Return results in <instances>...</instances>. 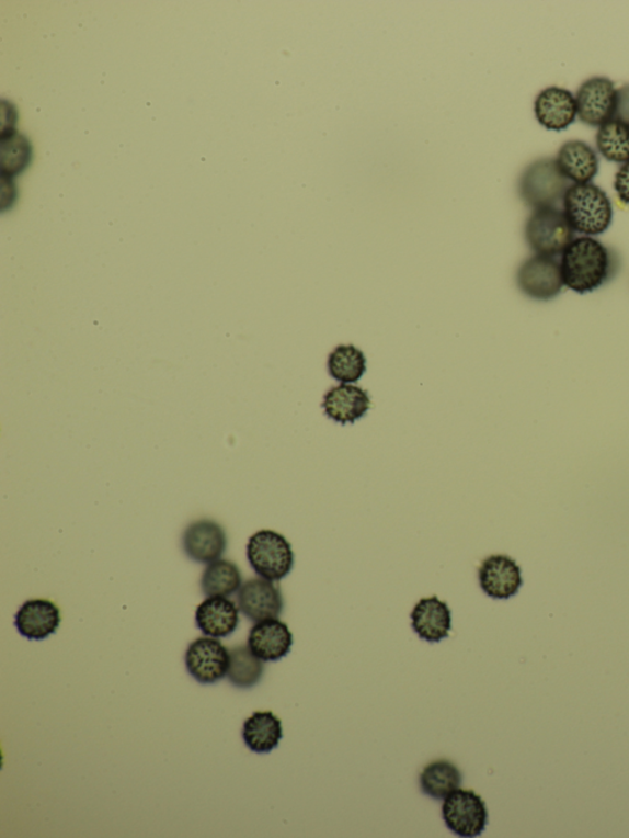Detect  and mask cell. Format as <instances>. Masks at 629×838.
<instances>
[{
  "mask_svg": "<svg viewBox=\"0 0 629 838\" xmlns=\"http://www.w3.org/2000/svg\"><path fill=\"white\" fill-rule=\"evenodd\" d=\"M238 607L249 620L260 622L278 619L284 601L279 588L272 580L253 578L239 589Z\"/></svg>",
  "mask_w": 629,
  "mask_h": 838,
  "instance_id": "obj_11",
  "label": "cell"
},
{
  "mask_svg": "<svg viewBox=\"0 0 629 838\" xmlns=\"http://www.w3.org/2000/svg\"><path fill=\"white\" fill-rule=\"evenodd\" d=\"M328 370L334 381L354 384L367 372V358L357 347L341 344L330 353Z\"/></svg>",
  "mask_w": 629,
  "mask_h": 838,
  "instance_id": "obj_23",
  "label": "cell"
},
{
  "mask_svg": "<svg viewBox=\"0 0 629 838\" xmlns=\"http://www.w3.org/2000/svg\"><path fill=\"white\" fill-rule=\"evenodd\" d=\"M242 738L256 754L275 750L283 738L282 722L272 712H256L243 723Z\"/></svg>",
  "mask_w": 629,
  "mask_h": 838,
  "instance_id": "obj_20",
  "label": "cell"
},
{
  "mask_svg": "<svg viewBox=\"0 0 629 838\" xmlns=\"http://www.w3.org/2000/svg\"><path fill=\"white\" fill-rule=\"evenodd\" d=\"M614 186L618 199L629 206V161L617 171Z\"/></svg>",
  "mask_w": 629,
  "mask_h": 838,
  "instance_id": "obj_27",
  "label": "cell"
},
{
  "mask_svg": "<svg viewBox=\"0 0 629 838\" xmlns=\"http://www.w3.org/2000/svg\"><path fill=\"white\" fill-rule=\"evenodd\" d=\"M462 774L456 766L448 760H438L430 763L421 774V789L424 794L433 800H445L454 791L459 790Z\"/></svg>",
  "mask_w": 629,
  "mask_h": 838,
  "instance_id": "obj_22",
  "label": "cell"
},
{
  "mask_svg": "<svg viewBox=\"0 0 629 838\" xmlns=\"http://www.w3.org/2000/svg\"><path fill=\"white\" fill-rule=\"evenodd\" d=\"M228 679L239 689L255 687L262 679L265 666L263 660L255 656L249 646L231 648Z\"/></svg>",
  "mask_w": 629,
  "mask_h": 838,
  "instance_id": "obj_25",
  "label": "cell"
},
{
  "mask_svg": "<svg viewBox=\"0 0 629 838\" xmlns=\"http://www.w3.org/2000/svg\"><path fill=\"white\" fill-rule=\"evenodd\" d=\"M575 231L564 212L556 207L535 210L525 224V239L536 254L554 258L574 240Z\"/></svg>",
  "mask_w": 629,
  "mask_h": 838,
  "instance_id": "obj_5",
  "label": "cell"
},
{
  "mask_svg": "<svg viewBox=\"0 0 629 838\" xmlns=\"http://www.w3.org/2000/svg\"><path fill=\"white\" fill-rule=\"evenodd\" d=\"M242 577L236 564L228 559L211 562L203 571L201 588L206 597H230L241 588Z\"/></svg>",
  "mask_w": 629,
  "mask_h": 838,
  "instance_id": "obj_21",
  "label": "cell"
},
{
  "mask_svg": "<svg viewBox=\"0 0 629 838\" xmlns=\"http://www.w3.org/2000/svg\"><path fill=\"white\" fill-rule=\"evenodd\" d=\"M248 646L263 661H277L288 656L293 635L287 623L278 619L256 622L249 633Z\"/></svg>",
  "mask_w": 629,
  "mask_h": 838,
  "instance_id": "obj_15",
  "label": "cell"
},
{
  "mask_svg": "<svg viewBox=\"0 0 629 838\" xmlns=\"http://www.w3.org/2000/svg\"><path fill=\"white\" fill-rule=\"evenodd\" d=\"M30 149L27 140L20 135H12L4 139L0 146V162L5 175H15L22 171L30 159Z\"/></svg>",
  "mask_w": 629,
  "mask_h": 838,
  "instance_id": "obj_26",
  "label": "cell"
},
{
  "mask_svg": "<svg viewBox=\"0 0 629 838\" xmlns=\"http://www.w3.org/2000/svg\"><path fill=\"white\" fill-rule=\"evenodd\" d=\"M563 212L574 231L597 237L610 229L613 204L607 193L594 183H574L567 190Z\"/></svg>",
  "mask_w": 629,
  "mask_h": 838,
  "instance_id": "obj_2",
  "label": "cell"
},
{
  "mask_svg": "<svg viewBox=\"0 0 629 838\" xmlns=\"http://www.w3.org/2000/svg\"><path fill=\"white\" fill-rule=\"evenodd\" d=\"M239 610L227 597H208L197 608V627L208 637H229L239 626Z\"/></svg>",
  "mask_w": 629,
  "mask_h": 838,
  "instance_id": "obj_17",
  "label": "cell"
},
{
  "mask_svg": "<svg viewBox=\"0 0 629 838\" xmlns=\"http://www.w3.org/2000/svg\"><path fill=\"white\" fill-rule=\"evenodd\" d=\"M556 159L544 158L527 167L519 181V194L526 206L535 210L556 207L570 189Z\"/></svg>",
  "mask_w": 629,
  "mask_h": 838,
  "instance_id": "obj_3",
  "label": "cell"
},
{
  "mask_svg": "<svg viewBox=\"0 0 629 838\" xmlns=\"http://www.w3.org/2000/svg\"><path fill=\"white\" fill-rule=\"evenodd\" d=\"M228 546L226 530L217 521L201 519L191 523L182 535V547L192 560L211 564L225 554Z\"/></svg>",
  "mask_w": 629,
  "mask_h": 838,
  "instance_id": "obj_10",
  "label": "cell"
},
{
  "mask_svg": "<svg viewBox=\"0 0 629 838\" xmlns=\"http://www.w3.org/2000/svg\"><path fill=\"white\" fill-rule=\"evenodd\" d=\"M480 586L492 599L506 600L515 597L523 587L522 568L504 555L483 560L479 570Z\"/></svg>",
  "mask_w": 629,
  "mask_h": 838,
  "instance_id": "obj_12",
  "label": "cell"
},
{
  "mask_svg": "<svg viewBox=\"0 0 629 838\" xmlns=\"http://www.w3.org/2000/svg\"><path fill=\"white\" fill-rule=\"evenodd\" d=\"M560 263L565 287L580 294L602 288L618 270L616 254L592 237L574 239L563 251Z\"/></svg>",
  "mask_w": 629,
  "mask_h": 838,
  "instance_id": "obj_1",
  "label": "cell"
},
{
  "mask_svg": "<svg viewBox=\"0 0 629 838\" xmlns=\"http://www.w3.org/2000/svg\"><path fill=\"white\" fill-rule=\"evenodd\" d=\"M614 118L629 126V84L617 89V104Z\"/></svg>",
  "mask_w": 629,
  "mask_h": 838,
  "instance_id": "obj_28",
  "label": "cell"
},
{
  "mask_svg": "<svg viewBox=\"0 0 629 838\" xmlns=\"http://www.w3.org/2000/svg\"><path fill=\"white\" fill-rule=\"evenodd\" d=\"M249 564L261 578L278 581L286 578L294 566L289 541L273 530H260L248 543Z\"/></svg>",
  "mask_w": 629,
  "mask_h": 838,
  "instance_id": "obj_4",
  "label": "cell"
},
{
  "mask_svg": "<svg viewBox=\"0 0 629 838\" xmlns=\"http://www.w3.org/2000/svg\"><path fill=\"white\" fill-rule=\"evenodd\" d=\"M516 283L527 298L539 302L552 301L564 287L561 263L554 258L535 254L521 264L516 272Z\"/></svg>",
  "mask_w": 629,
  "mask_h": 838,
  "instance_id": "obj_6",
  "label": "cell"
},
{
  "mask_svg": "<svg viewBox=\"0 0 629 838\" xmlns=\"http://www.w3.org/2000/svg\"><path fill=\"white\" fill-rule=\"evenodd\" d=\"M411 619L414 632L424 641L436 643L449 636L451 611L446 602L436 597L421 599Z\"/></svg>",
  "mask_w": 629,
  "mask_h": 838,
  "instance_id": "obj_18",
  "label": "cell"
},
{
  "mask_svg": "<svg viewBox=\"0 0 629 838\" xmlns=\"http://www.w3.org/2000/svg\"><path fill=\"white\" fill-rule=\"evenodd\" d=\"M370 396L364 388L353 384L333 386L323 396L322 408L332 421L352 424L368 414Z\"/></svg>",
  "mask_w": 629,
  "mask_h": 838,
  "instance_id": "obj_14",
  "label": "cell"
},
{
  "mask_svg": "<svg viewBox=\"0 0 629 838\" xmlns=\"http://www.w3.org/2000/svg\"><path fill=\"white\" fill-rule=\"evenodd\" d=\"M577 117L584 125L601 127L615 116L617 90L611 79L593 77L575 94Z\"/></svg>",
  "mask_w": 629,
  "mask_h": 838,
  "instance_id": "obj_8",
  "label": "cell"
},
{
  "mask_svg": "<svg viewBox=\"0 0 629 838\" xmlns=\"http://www.w3.org/2000/svg\"><path fill=\"white\" fill-rule=\"evenodd\" d=\"M60 625V611L55 602L33 599L24 602L15 615V626L23 637L43 641L54 635Z\"/></svg>",
  "mask_w": 629,
  "mask_h": 838,
  "instance_id": "obj_16",
  "label": "cell"
},
{
  "mask_svg": "<svg viewBox=\"0 0 629 838\" xmlns=\"http://www.w3.org/2000/svg\"><path fill=\"white\" fill-rule=\"evenodd\" d=\"M598 152L608 161H629V126L618 120H610L598 127L596 135Z\"/></svg>",
  "mask_w": 629,
  "mask_h": 838,
  "instance_id": "obj_24",
  "label": "cell"
},
{
  "mask_svg": "<svg viewBox=\"0 0 629 838\" xmlns=\"http://www.w3.org/2000/svg\"><path fill=\"white\" fill-rule=\"evenodd\" d=\"M446 826L458 836H480L489 823V812L481 796L473 791L456 790L444 800Z\"/></svg>",
  "mask_w": 629,
  "mask_h": 838,
  "instance_id": "obj_7",
  "label": "cell"
},
{
  "mask_svg": "<svg viewBox=\"0 0 629 838\" xmlns=\"http://www.w3.org/2000/svg\"><path fill=\"white\" fill-rule=\"evenodd\" d=\"M190 676L203 684H211L228 676L230 652L215 637L192 642L185 656Z\"/></svg>",
  "mask_w": 629,
  "mask_h": 838,
  "instance_id": "obj_9",
  "label": "cell"
},
{
  "mask_svg": "<svg viewBox=\"0 0 629 838\" xmlns=\"http://www.w3.org/2000/svg\"><path fill=\"white\" fill-rule=\"evenodd\" d=\"M556 161L564 178L575 183H591L601 168L595 150L583 140L565 141Z\"/></svg>",
  "mask_w": 629,
  "mask_h": 838,
  "instance_id": "obj_19",
  "label": "cell"
},
{
  "mask_svg": "<svg viewBox=\"0 0 629 838\" xmlns=\"http://www.w3.org/2000/svg\"><path fill=\"white\" fill-rule=\"evenodd\" d=\"M534 111L542 127L556 132L573 125L577 116L575 97L570 90L558 87L542 90L535 100Z\"/></svg>",
  "mask_w": 629,
  "mask_h": 838,
  "instance_id": "obj_13",
  "label": "cell"
}]
</instances>
